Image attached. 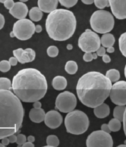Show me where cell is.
<instances>
[{"label":"cell","mask_w":126,"mask_h":147,"mask_svg":"<svg viewBox=\"0 0 126 147\" xmlns=\"http://www.w3.org/2000/svg\"><path fill=\"white\" fill-rule=\"evenodd\" d=\"M51 85L56 90H64L67 86V80L62 76H57L54 78Z\"/></svg>","instance_id":"obj_19"},{"label":"cell","mask_w":126,"mask_h":147,"mask_svg":"<svg viewBox=\"0 0 126 147\" xmlns=\"http://www.w3.org/2000/svg\"><path fill=\"white\" fill-rule=\"evenodd\" d=\"M6 1V0H0V3H4V2Z\"/></svg>","instance_id":"obj_55"},{"label":"cell","mask_w":126,"mask_h":147,"mask_svg":"<svg viewBox=\"0 0 126 147\" xmlns=\"http://www.w3.org/2000/svg\"><path fill=\"white\" fill-rule=\"evenodd\" d=\"M76 105V96L71 92L64 91L61 92L56 98V107L63 113H68L73 111Z\"/></svg>","instance_id":"obj_10"},{"label":"cell","mask_w":126,"mask_h":147,"mask_svg":"<svg viewBox=\"0 0 126 147\" xmlns=\"http://www.w3.org/2000/svg\"><path fill=\"white\" fill-rule=\"evenodd\" d=\"M25 142H26V137L25 135L19 134L17 136V141H16V143L18 145V146H22Z\"/></svg>","instance_id":"obj_33"},{"label":"cell","mask_w":126,"mask_h":147,"mask_svg":"<svg viewBox=\"0 0 126 147\" xmlns=\"http://www.w3.org/2000/svg\"><path fill=\"white\" fill-rule=\"evenodd\" d=\"M118 146H119V147H120V146H126V145H125V144H124V145H120Z\"/></svg>","instance_id":"obj_56"},{"label":"cell","mask_w":126,"mask_h":147,"mask_svg":"<svg viewBox=\"0 0 126 147\" xmlns=\"http://www.w3.org/2000/svg\"><path fill=\"white\" fill-rule=\"evenodd\" d=\"M10 36L11 37H15V35H14V32H13V31H12V32H10Z\"/></svg>","instance_id":"obj_52"},{"label":"cell","mask_w":126,"mask_h":147,"mask_svg":"<svg viewBox=\"0 0 126 147\" xmlns=\"http://www.w3.org/2000/svg\"><path fill=\"white\" fill-rule=\"evenodd\" d=\"M13 54L21 64L32 62L35 58V52L32 48H26L25 50L18 48L13 51Z\"/></svg>","instance_id":"obj_13"},{"label":"cell","mask_w":126,"mask_h":147,"mask_svg":"<svg viewBox=\"0 0 126 147\" xmlns=\"http://www.w3.org/2000/svg\"><path fill=\"white\" fill-rule=\"evenodd\" d=\"M45 125L51 129H56L62 123V117L58 111L51 110L46 113L45 118Z\"/></svg>","instance_id":"obj_14"},{"label":"cell","mask_w":126,"mask_h":147,"mask_svg":"<svg viewBox=\"0 0 126 147\" xmlns=\"http://www.w3.org/2000/svg\"><path fill=\"white\" fill-rule=\"evenodd\" d=\"M64 125L68 132L80 135L86 132L89 126V120L86 113L80 110H73L66 116Z\"/></svg>","instance_id":"obj_5"},{"label":"cell","mask_w":126,"mask_h":147,"mask_svg":"<svg viewBox=\"0 0 126 147\" xmlns=\"http://www.w3.org/2000/svg\"><path fill=\"white\" fill-rule=\"evenodd\" d=\"M1 143L3 145L5 146H7L10 143V141H9V139L8 137L6 138H3L1 140Z\"/></svg>","instance_id":"obj_42"},{"label":"cell","mask_w":126,"mask_h":147,"mask_svg":"<svg viewBox=\"0 0 126 147\" xmlns=\"http://www.w3.org/2000/svg\"><path fill=\"white\" fill-rule=\"evenodd\" d=\"M59 0H38V7L45 13H50L57 9Z\"/></svg>","instance_id":"obj_16"},{"label":"cell","mask_w":126,"mask_h":147,"mask_svg":"<svg viewBox=\"0 0 126 147\" xmlns=\"http://www.w3.org/2000/svg\"><path fill=\"white\" fill-rule=\"evenodd\" d=\"M101 41L98 35L89 29H86L81 35L78 40V46L84 52L93 53L100 47Z\"/></svg>","instance_id":"obj_7"},{"label":"cell","mask_w":126,"mask_h":147,"mask_svg":"<svg viewBox=\"0 0 126 147\" xmlns=\"http://www.w3.org/2000/svg\"><path fill=\"white\" fill-rule=\"evenodd\" d=\"M46 30L51 39L64 41L72 37L76 30L77 21L70 10L56 9L50 12L46 20Z\"/></svg>","instance_id":"obj_4"},{"label":"cell","mask_w":126,"mask_h":147,"mask_svg":"<svg viewBox=\"0 0 126 147\" xmlns=\"http://www.w3.org/2000/svg\"><path fill=\"white\" fill-rule=\"evenodd\" d=\"M112 82L106 76L97 71H90L79 78L77 94L79 100L86 107L95 108L108 98Z\"/></svg>","instance_id":"obj_1"},{"label":"cell","mask_w":126,"mask_h":147,"mask_svg":"<svg viewBox=\"0 0 126 147\" xmlns=\"http://www.w3.org/2000/svg\"><path fill=\"white\" fill-rule=\"evenodd\" d=\"M124 75H125V77L126 78V65L125 66V69H124Z\"/></svg>","instance_id":"obj_53"},{"label":"cell","mask_w":126,"mask_h":147,"mask_svg":"<svg viewBox=\"0 0 126 147\" xmlns=\"http://www.w3.org/2000/svg\"><path fill=\"white\" fill-rule=\"evenodd\" d=\"M46 113L42 108L35 109L33 108L29 113V118L30 120L34 123H39L45 120Z\"/></svg>","instance_id":"obj_17"},{"label":"cell","mask_w":126,"mask_h":147,"mask_svg":"<svg viewBox=\"0 0 126 147\" xmlns=\"http://www.w3.org/2000/svg\"><path fill=\"white\" fill-rule=\"evenodd\" d=\"M11 89H12V83L9 78H0V90H10Z\"/></svg>","instance_id":"obj_27"},{"label":"cell","mask_w":126,"mask_h":147,"mask_svg":"<svg viewBox=\"0 0 126 147\" xmlns=\"http://www.w3.org/2000/svg\"><path fill=\"white\" fill-rule=\"evenodd\" d=\"M9 139L10 143H16V141H17V136H16L15 134H12L9 136Z\"/></svg>","instance_id":"obj_39"},{"label":"cell","mask_w":126,"mask_h":147,"mask_svg":"<svg viewBox=\"0 0 126 147\" xmlns=\"http://www.w3.org/2000/svg\"><path fill=\"white\" fill-rule=\"evenodd\" d=\"M93 113L95 116L98 118H104L110 114L109 106L105 103H102L97 107L94 108Z\"/></svg>","instance_id":"obj_18"},{"label":"cell","mask_w":126,"mask_h":147,"mask_svg":"<svg viewBox=\"0 0 126 147\" xmlns=\"http://www.w3.org/2000/svg\"><path fill=\"white\" fill-rule=\"evenodd\" d=\"M65 70L68 74H75L78 70V65L77 62L73 61H68L65 65Z\"/></svg>","instance_id":"obj_23"},{"label":"cell","mask_w":126,"mask_h":147,"mask_svg":"<svg viewBox=\"0 0 126 147\" xmlns=\"http://www.w3.org/2000/svg\"><path fill=\"white\" fill-rule=\"evenodd\" d=\"M83 60L85 62H91L92 60H93V53H85L83 56Z\"/></svg>","instance_id":"obj_35"},{"label":"cell","mask_w":126,"mask_h":147,"mask_svg":"<svg viewBox=\"0 0 126 147\" xmlns=\"http://www.w3.org/2000/svg\"><path fill=\"white\" fill-rule=\"evenodd\" d=\"M106 76L111 80V82H116L118 80H119L120 78V72L115 69H111L108 70L106 72Z\"/></svg>","instance_id":"obj_24"},{"label":"cell","mask_w":126,"mask_h":147,"mask_svg":"<svg viewBox=\"0 0 126 147\" xmlns=\"http://www.w3.org/2000/svg\"><path fill=\"white\" fill-rule=\"evenodd\" d=\"M109 97L117 105H126V81H117L112 85Z\"/></svg>","instance_id":"obj_11"},{"label":"cell","mask_w":126,"mask_h":147,"mask_svg":"<svg viewBox=\"0 0 126 147\" xmlns=\"http://www.w3.org/2000/svg\"><path fill=\"white\" fill-rule=\"evenodd\" d=\"M87 147H112L113 146V138L109 133L103 130H96L88 136L86 140Z\"/></svg>","instance_id":"obj_9"},{"label":"cell","mask_w":126,"mask_h":147,"mask_svg":"<svg viewBox=\"0 0 126 147\" xmlns=\"http://www.w3.org/2000/svg\"><path fill=\"white\" fill-rule=\"evenodd\" d=\"M33 106H34V107L35 109H40L41 108L42 104L39 101H36L34 102V105H33Z\"/></svg>","instance_id":"obj_44"},{"label":"cell","mask_w":126,"mask_h":147,"mask_svg":"<svg viewBox=\"0 0 126 147\" xmlns=\"http://www.w3.org/2000/svg\"><path fill=\"white\" fill-rule=\"evenodd\" d=\"M9 62L10 64H11V66H16V65H17L18 64V59L16 58V57H10L9 59Z\"/></svg>","instance_id":"obj_38"},{"label":"cell","mask_w":126,"mask_h":147,"mask_svg":"<svg viewBox=\"0 0 126 147\" xmlns=\"http://www.w3.org/2000/svg\"><path fill=\"white\" fill-rule=\"evenodd\" d=\"M102 61L105 62V63H109L111 62V58L108 55H104L102 56Z\"/></svg>","instance_id":"obj_41"},{"label":"cell","mask_w":126,"mask_h":147,"mask_svg":"<svg viewBox=\"0 0 126 147\" xmlns=\"http://www.w3.org/2000/svg\"><path fill=\"white\" fill-rule=\"evenodd\" d=\"M3 4H4L5 7L6 8V9L10 10L14 7L15 3L14 2V0H6V1L4 2Z\"/></svg>","instance_id":"obj_34"},{"label":"cell","mask_w":126,"mask_h":147,"mask_svg":"<svg viewBox=\"0 0 126 147\" xmlns=\"http://www.w3.org/2000/svg\"><path fill=\"white\" fill-rule=\"evenodd\" d=\"M34 145L33 144V143L30 142V141H28V142H25L23 145V147H34Z\"/></svg>","instance_id":"obj_45"},{"label":"cell","mask_w":126,"mask_h":147,"mask_svg":"<svg viewBox=\"0 0 126 147\" xmlns=\"http://www.w3.org/2000/svg\"><path fill=\"white\" fill-rule=\"evenodd\" d=\"M113 14L119 20L126 19V0H109Z\"/></svg>","instance_id":"obj_12"},{"label":"cell","mask_w":126,"mask_h":147,"mask_svg":"<svg viewBox=\"0 0 126 147\" xmlns=\"http://www.w3.org/2000/svg\"><path fill=\"white\" fill-rule=\"evenodd\" d=\"M11 64H10L9 61L4 60V61H1L0 62V71L1 72H7L10 69Z\"/></svg>","instance_id":"obj_32"},{"label":"cell","mask_w":126,"mask_h":147,"mask_svg":"<svg viewBox=\"0 0 126 147\" xmlns=\"http://www.w3.org/2000/svg\"><path fill=\"white\" fill-rule=\"evenodd\" d=\"M9 13L14 18L21 20L26 17L28 13V9L23 2H16L12 9L9 10Z\"/></svg>","instance_id":"obj_15"},{"label":"cell","mask_w":126,"mask_h":147,"mask_svg":"<svg viewBox=\"0 0 126 147\" xmlns=\"http://www.w3.org/2000/svg\"><path fill=\"white\" fill-rule=\"evenodd\" d=\"M42 30H43L42 26L39 25V24H37V25L35 26V32H37V33H40V32H41Z\"/></svg>","instance_id":"obj_46"},{"label":"cell","mask_w":126,"mask_h":147,"mask_svg":"<svg viewBox=\"0 0 126 147\" xmlns=\"http://www.w3.org/2000/svg\"><path fill=\"white\" fill-rule=\"evenodd\" d=\"M27 140H28V141H30V142H32V143L34 142V141H35L34 136H29L28 137V138H27Z\"/></svg>","instance_id":"obj_49"},{"label":"cell","mask_w":126,"mask_h":147,"mask_svg":"<svg viewBox=\"0 0 126 147\" xmlns=\"http://www.w3.org/2000/svg\"><path fill=\"white\" fill-rule=\"evenodd\" d=\"M119 44L122 54L126 57V32L120 35L119 39Z\"/></svg>","instance_id":"obj_26"},{"label":"cell","mask_w":126,"mask_h":147,"mask_svg":"<svg viewBox=\"0 0 126 147\" xmlns=\"http://www.w3.org/2000/svg\"><path fill=\"white\" fill-rule=\"evenodd\" d=\"M81 1L86 5H91L94 3V0H81Z\"/></svg>","instance_id":"obj_47"},{"label":"cell","mask_w":126,"mask_h":147,"mask_svg":"<svg viewBox=\"0 0 126 147\" xmlns=\"http://www.w3.org/2000/svg\"><path fill=\"white\" fill-rule=\"evenodd\" d=\"M106 51H107V52L109 53H113L114 51V48L113 47V46H110V47H108V48H107Z\"/></svg>","instance_id":"obj_48"},{"label":"cell","mask_w":126,"mask_h":147,"mask_svg":"<svg viewBox=\"0 0 126 147\" xmlns=\"http://www.w3.org/2000/svg\"><path fill=\"white\" fill-rule=\"evenodd\" d=\"M109 129L111 130V132H117L120 130L122 127L121 121L119 119L115 118L111 119L110 121L109 122Z\"/></svg>","instance_id":"obj_25"},{"label":"cell","mask_w":126,"mask_h":147,"mask_svg":"<svg viewBox=\"0 0 126 147\" xmlns=\"http://www.w3.org/2000/svg\"><path fill=\"white\" fill-rule=\"evenodd\" d=\"M5 18L4 16H3L1 13H0V30H1L5 25Z\"/></svg>","instance_id":"obj_40"},{"label":"cell","mask_w":126,"mask_h":147,"mask_svg":"<svg viewBox=\"0 0 126 147\" xmlns=\"http://www.w3.org/2000/svg\"><path fill=\"white\" fill-rule=\"evenodd\" d=\"M35 26L31 20L28 19L19 20L14 24L13 32L15 37L21 40H28L35 33Z\"/></svg>","instance_id":"obj_8"},{"label":"cell","mask_w":126,"mask_h":147,"mask_svg":"<svg viewBox=\"0 0 126 147\" xmlns=\"http://www.w3.org/2000/svg\"><path fill=\"white\" fill-rule=\"evenodd\" d=\"M66 48L68 49V50H72V49H73V46H72V45H71V44L68 45L67 46H66Z\"/></svg>","instance_id":"obj_50"},{"label":"cell","mask_w":126,"mask_h":147,"mask_svg":"<svg viewBox=\"0 0 126 147\" xmlns=\"http://www.w3.org/2000/svg\"><path fill=\"white\" fill-rule=\"evenodd\" d=\"M97 57H98V55L97 54V53H95V52L93 53V58L94 60L97 59Z\"/></svg>","instance_id":"obj_51"},{"label":"cell","mask_w":126,"mask_h":147,"mask_svg":"<svg viewBox=\"0 0 126 147\" xmlns=\"http://www.w3.org/2000/svg\"><path fill=\"white\" fill-rule=\"evenodd\" d=\"M24 114L21 100L10 90H0V140L19 131Z\"/></svg>","instance_id":"obj_3"},{"label":"cell","mask_w":126,"mask_h":147,"mask_svg":"<svg viewBox=\"0 0 126 147\" xmlns=\"http://www.w3.org/2000/svg\"><path fill=\"white\" fill-rule=\"evenodd\" d=\"M78 0H59V2L63 7L71 8L77 4Z\"/></svg>","instance_id":"obj_31"},{"label":"cell","mask_w":126,"mask_h":147,"mask_svg":"<svg viewBox=\"0 0 126 147\" xmlns=\"http://www.w3.org/2000/svg\"><path fill=\"white\" fill-rule=\"evenodd\" d=\"M101 130H103V131H104L106 132H108V133H110L111 132V130L109 129V125L108 124H102V126H101Z\"/></svg>","instance_id":"obj_37"},{"label":"cell","mask_w":126,"mask_h":147,"mask_svg":"<svg viewBox=\"0 0 126 147\" xmlns=\"http://www.w3.org/2000/svg\"><path fill=\"white\" fill-rule=\"evenodd\" d=\"M43 16V11L39 7H33L29 11L30 19L32 21H35V22H37V21L41 20Z\"/></svg>","instance_id":"obj_21"},{"label":"cell","mask_w":126,"mask_h":147,"mask_svg":"<svg viewBox=\"0 0 126 147\" xmlns=\"http://www.w3.org/2000/svg\"><path fill=\"white\" fill-rule=\"evenodd\" d=\"M12 88L21 101L32 103L45 96L48 84L45 76L34 68L20 70L13 78Z\"/></svg>","instance_id":"obj_2"},{"label":"cell","mask_w":126,"mask_h":147,"mask_svg":"<svg viewBox=\"0 0 126 147\" xmlns=\"http://www.w3.org/2000/svg\"><path fill=\"white\" fill-rule=\"evenodd\" d=\"M48 55L50 57H56L59 54V49L56 46H50L47 49Z\"/></svg>","instance_id":"obj_29"},{"label":"cell","mask_w":126,"mask_h":147,"mask_svg":"<svg viewBox=\"0 0 126 147\" xmlns=\"http://www.w3.org/2000/svg\"><path fill=\"white\" fill-rule=\"evenodd\" d=\"M123 127H124V131L125 133V135L126 136V109L124 113V119H123Z\"/></svg>","instance_id":"obj_43"},{"label":"cell","mask_w":126,"mask_h":147,"mask_svg":"<svg viewBox=\"0 0 126 147\" xmlns=\"http://www.w3.org/2000/svg\"><path fill=\"white\" fill-rule=\"evenodd\" d=\"M90 25L97 33L104 34L113 30L114 20L111 13L104 10L95 11L90 18Z\"/></svg>","instance_id":"obj_6"},{"label":"cell","mask_w":126,"mask_h":147,"mask_svg":"<svg viewBox=\"0 0 126 147\" xmlns=\"http://www.w3.org/2000/svg\"><path fill=\"white\" fill-rule=\"evenodd\" d=\"M94 3L99 9H103L105 7H109V0H94Z\"/></svg>","instance_id":"obj_30"},{"label":"cell","mask_w":126,"mask_h":147,"mask_svg":"<svg viewBox=\"0 0 126 147\" xmlns=\"http://www.w3.org/2000/svg\"><path fill=\"white\" fill-rule=\"evenodd\" d=\"M3 146H5L3 145L2 143H0V147H3Z\"/></svg>","instance_id":"obj_57"},{"label":"cell","mask_w":126,"mask_h":147,"mask_svg":"<svg viewBox=\"0 0 126 147\" xmlns=\"http://www.w3.org/2000/svg\"><path fill=\"white\" fill-rule=\"evenodd\" d=\"M59 145V140L56 135H50L46 138V146L56 147Z\"/></svg>","instance_id":"obj_28"},{"label":"cell","mask_w":126,"mask_h":147,"mask_svg":"<svg viewBox=\"0 0 126 147\" xmlns=\"http://www.w3.org/2000/svg\"><path fill=\"white\" fill-rule=\"evenodd\" d=\"M20 1L21 2H26V1H28V0H20Z\"/></svg>","instance_id":"obj_54"},{"label":"cell","mask_w":126,"mask_h":147,"mask_svg":"<svg viewBox=\"0 0 126 147\" xmlns=\"http://www.w3.org/2000/svg\"><path fill=\"white\" fill-rule=\"evenodd\" d=\"M106 49L105 47L104 46H100V47L98 48V50L97 51V54L98 55V56H100L102 57L104 55L106 54Z\"/></svg>","instance_id":"obj_36"},{"label":"cell","mask_w":126,"mask_h":147,"mask_svg":"<svg viewBox=\"0 0 126 147\" xmlns=\"http://www.w3.org/2000/svg\"><path fill=\"white\" fill-rule=\"evenodd\" d=\"M124 144H125V145H126V140L124 141Z\"/></svg>","instance_id":"obj_58"},{"label":"cell","mask_w":126,"mask_h":147,"mask_svg":"<svg viewBox=\"0 0 126 147\" xmlns=\"http://www.w3.org/2000/svg\"><path fill=\"white\" fill-rule=\"evenodd\" d=\"M100 41L102 46L105 48H108L114 45V42H115V38L113 34L106 33L103 34L100 39Z\"/></svg>","instance_id":"obj_20"},{"label":"cell","mask_w":126,"mask_h":147,"mask_svg":"<svg viewBox=\"0 0 126 147\" xmlns=\"http://www.w3.org/2000/svg\"><path fill=\"white\" fill-rule=\"evenodd\" d=\"M125 109L126 107L125 105H118L114 107L113 110L114 118L119 119L120 121H123Z\"/></svg>","instance_id":"obj_22"}]
</instances>
